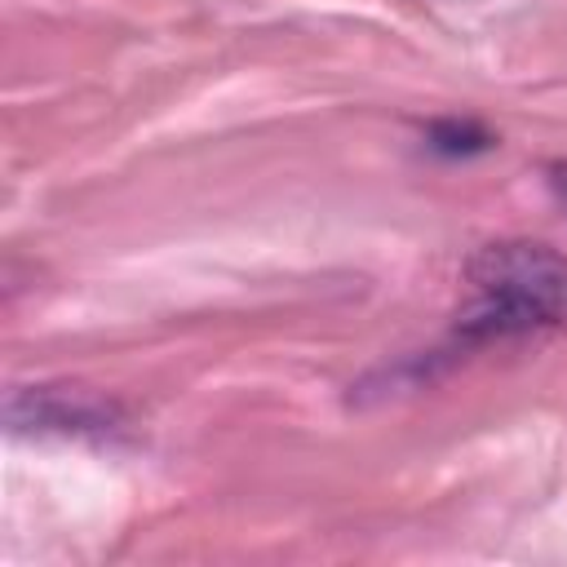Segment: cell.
<instances>
[{"label":"cell","mask_w":567,"mask_h":567,"mask_svg":"<svg viewBox=\"0 0 567 567\" xmlns=\"http://www.w3.org/2000/svg\"><path fill=\"white\" fill-rule=\"evenodd\" d=\"M465 279L470 301L456 323L470 337H509L567 319V257L545 244H487L470 261Z\"/></svg>","instance_id":"1"},{"label":"cell","mask_w":567,"mask_h":567,"mask_svg":"<svg viewBox=\"0 0 567 567\" xmlns=\"http://www.w3.org/2000/svg\"><path fill=\"white\" fill-rule=\"evenodd\" d=\"M9 425L13 430H58V434H102L115 425V403L75 390V385H31V390H13L9 403Z\"/></svg>","instance_id":"2"},{"label":"cell","mask_w":567,"mask_h":567,"mask_svg":"<svg viewBox=\"0 0 567 567\" xmlns=\"http://www.w3.org/2000/svg\"><path fill=\"white\" fill-rule=\"evenodd\" d=\"M430 142H434V151H443V155H470V151H483L492 137H487L478 124H456V120H447V124H434Z\"/></svg>","instance_id":"3"}]
</instances>
